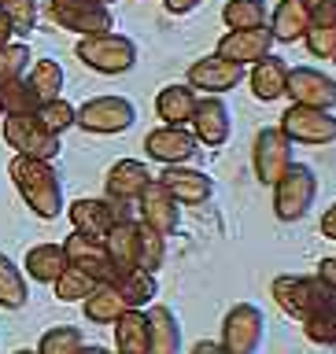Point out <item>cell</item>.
Returning a JSON list of instances; mask_svg holds the SVG:
<instances>
[{"label": "cell", "mask_w": 336, "mask_h": 354, "mask_svg": "<svg viewBox=\"0 0 336 354\" xmlns=\"http://www.w3.org/2000/svg\"><path fill=\"white\" fill-rule=\"evenodd\" d=\"M11 181H15L22 203H26L37 218L55 221L67 210L63 203V177L48 159H30V155H15L8 166Z\"/></svg>", "instance_id": "6da1fadb"}, {"label": "cell", "mask_w": 336, "mask_h": 354, "mask_svg": "<svg viewBox=\"0 0 336 354\" xmlns=\"http://www.w3.org/2000/svg\"><path fill=\"white\" fill-rule=\"evenodd\" d=\"M78 59L96 74H130L137 66V41L126 33H96V37H82L78 41Z\"/></svg>", "instance_id": "7a4b0ae2"}, {"label": "cell", "mask_w": 336, "mask_h": 354, "mask_svg": "<svg viewBox=\"0 0 336 354\" xmlns=\"http://www.w3.org/2000/svg\"><path fill=\"white\" fill-rule=\"evenodd\" d=\"M318 199V174L307 162H292L274 185V214L281 221H299Z\"/></svg>", "instance_id": "3957f363"}, {"label": "cell", "mask_w": 336, "mask_h": 354, "mask_svg": "<svg viewBox=\"0 0 336 354\" xmlns=\"http://www.w3.org/2000/svg\"><path fill=\"white\" fill-rule=\"evenodd\" d=\"M44 11L55 26L78 37H96V33H111L115 15L111 4H96V0H44Z\"/></svg>", "instance_id": "277c9868"}, {"label": "cell", "mask_w": 336, "mask_h": 354, "mask_svg": "<svg viewBox=\"0 0 336 354\" xmlns=\"http://www.w3.org/2000/svg\"><path fill=\"white\" fill-rule=\"evenodd\" d=\"M0 129H4V140L15 155H30V159H48L52 162L55 155L63 151L60 137L44 129L37 115H4Z\"/></svg>", "instance_id": "5b68a950"}, {"label": "cell", "mask_w": 336, "mask_h": 354, "mask_svg": "<svg viewBox=\"0 0 336 354\" xmlns=\"http://www.w3.org/2000/svg\"><path fill=\"white\" fill-rule=\"evenodd\" d=\"M133 122H137V107H133V100L126 96H93L85 100L82 107H78V129L85 133H104V137H111V133H126Z\"/></svg>", "instance_id": "8992f818"}, {"label": "cell", "mask_w": 336, "mask_h": 354, "mask_svg": "<svg viewBox=\"0 0 336 354\" xmlns=\"http://www.w3.org/2000/svg\"><path fill=\"white\" fill-rule=\"evenodd\" d=\"M263 336H266V317L251 303H237L222 321V347L229 354H255L263 347Z\"/></svg>", "instance_id": "52a82bcc"}, {"label": "cell", "mask_w": 336, "mask_h": 354, "mask_svg": "<svg viewBox=\"0 0 336 354\" xmlns=\"http://www.w3.org/2000/svg\"><path fill=\"white\" fill-rule=\"evenodd\" d=\"M281 129L292 144H333L336 140V115L326 107L292 104L281 115Z\"/></svg>", "instance_id": "ba28073f"}, {"label": "cell", "mask_w": 336, "mask_h": 354, "mask_svg": "<svg viewBox=\"0 0 336 354\" xmlns=\"http://www.w3.org/2000/svg\"><path fill=\"white\" fill-rule=\"evenodd\" d=\"M292 140L285 137L281 126H266L259 129V137H255V148H251V166H255V177H259L263 185H277V177H281L288 166H292Z\"/></svg>", "instance_id": "9c48e42d"}, {"label": "cell", "mask_w": 336, "mask_h": 354, "mask_svg": "<svg viewBox=\"0 0 336 354\" xmlns=\"http://www.w3.org/2000/svg\"><path fill=\"white\" fill-rule=\"evenodd\" d=\"M274 299L292 317L307 321L315 310H321L329 299H336V292H329L318 277H315V281H310V277H277V281H274Z\"/></svg>", "instance_id": "30bf717a"}, {"label": "cell", "mask_w": 336, "mask_h": 354, "mask_svg": "<svg viewBox=\"0 0 336 354\" xmlns=\"http://www.w3.org/2000/svg\"><path fill=\"white\" fill-rule=\"evenodd\" d=\"M285 96L292 104H307V107H336V82L318 71V66H288V85H285Z\"/></svg>", "instance_id": "8fae6325"}, {"label": "cell", "mask_w": 336, "mask_h": 354, "mask_svg": "<svg viewBox=\"0 0 336 354\" xmlns=\"http://www.w3.org/2000/svg\"><path fill=\"white\" fill-rule=\"evenodd\" d=\"M196 140L207 144V148H222L229 137H233V111L222 96H200L196 100V111L188 118Z\"/></svg>", "instance_id": "7c38bea8"}, {"label": "cell", "mask_w": 336, "mask_h": 354, "mask_svg": "<svg viewBox=\"0 0 336 354\" xmlns=\"http://www.w3.org/2000/svg\"><path fill=\"white\" fill-rule=\"evenodd\" d=\"M63 251H67V266H74V270L89 273L93 281H111V277L118 273V266L111 262V254L104 248V240L96 236H85V232H71V236L63 240Z\"/></svg>", "instance_id": "4fadbf2b"}, {"label": "cell", "mask_w": 336, "mask_h": 354, "mask_svg": "<svg viewBox=\"0 0 336 354\" xmlns=\"http://www.w3.org/2000/svg\"><path fill=\"white\" fill-rule=\"evenodd\" d=\"M144 151L163 166H182V162H193V155L200 151V140L188 126H159L144 137Z\"/></svg>", "instance_id": "5bb4252c"}, {"label": "cell", "mask_w": 336, "mask_h": 354, "mask_svg": "<svg viewBox=\"0 0 336 354\" xmlns=\"http://www.w3.org/2000/svg\"><path fill=\"white\" fill-rule=\"evenodd\" d=\"M63 214L71 218V229L74 232H85V236H96V240H104L107 232L115 229L122 218H126L118 210L115 199H74Z\"/></svg>", "instance_id": "9a60e30c"}, {"label": "cell", "mask_w": 336, "mask_h": 354, "mask_svg": "<svg viewBox=\"0 0 336 354\" xmlns=\"http://www.w3.org/2000/svg\"><path fill=\"white\" fill-rule=\"evenodd\" d=\"M137 207H141L144 225H152L155 232H163V236H174L177 225H182V203L166 192V185L159 181V177L137 196Z\"/></svg>", "instance_id": "2e32d148"}, {"label": "cell", "mask_w": 336, "mask_h": 354, "mask_svg": "<svg viewBox=\"0 0 336 354\" xmlns=\"http://www.w3.org/2000/svg\"><path fill=\"white\" fill-rule=\"evenodd\" d=\"M274 30L270 26H255V30H229V33H222V41H218V55L222 59H229V63H240V66H248V63H259L263 55H270L274 52Z\"/></svg>", "instance_id": "e0dca14e"}, {"label": "cell", "mask_w": 336, "mask_h": 354, "mask_svg": "<svg viewBox=\"0 0 336 354\" xmlns=\"http://www.w3.org/2000/svg\"><path fill=\"white\" fill-rule=\"evenodd\" d=\"M244 82V66L240 63H229L222 59V55H204V59H196L193 66H188V85L196 88V93H229V88H237Z\"/></svg>", "instance_id": "ac0fdd59"}, {"label": "cell", "mask_w": 336, "mask_h": 354, "mask_svg": "<svg viewBox=\"0 0 336 354\" xmlns=\"http://www.w3.org/2000/svg\"><path fill=\"white\" fill-rule=\"evenodd\" d=\"M159 181L166 185V192H170L182 207H204L211 196H215V181H211V174L204 170H193L188 162L182 166H163V177Z\"/></svg>", "instance_id": "d6986e66"}, {"label": "cell", "mask_w": 336, "mask_h": 354, "mask_svg": "<svg viewBox=\"0 0 336 354\" xmlns=\"http://www.w3.org/2000/svg\"><path fill=\"white\" fill-rule=\"evenodd\" d=\"M152 181H155V177H152V170H148V162H141V159H118V162L107 170L104 188H107V196L115 199V203H137V196H141Z\"/></svg>", "instance_id": "ffe728a7"}, {"label": "cell", "mask_w": 336, "mask_h": 354, "mask_svg": "<svg viewBox=\"0 0 336 354\" xmlns=\"http://www.w3.org/2000/svg\"><path fill=\"white\" fill-rule=\"evenodd\" d=\"M196 88L188 82H174V85H163L159 93H155V115H159L166 126H188V118H193L196 111Z\"/></svg>", "instance_id": "44dd1931"}, {"label": "cell", "mask_w": 336, "mask_h": 354, "mask_svg": "<svg viewBox=\"0 0 336 354\" xmlns=\"http://www.w3.org/2000/svg\"><path fill=\"white\" fill-rule=\"evenodd\" d=\"M285 85H288V63L281 55H263L259 63H251V93L255 100L263 104H274V100L285 96Z\"/></svg>", "instance_id": "7402d4cb"}, {"label": "cell", "mask_w": 336, "mask_h": 354, "mask_svg": "<svg viewBox=\"0 0 336 354\" xmlns=\"http://www.w3.org/2000/svg\"><path fill=\"white\" fill-rule=\"evenodd\" d=\"M182 351V325L170 306L148 310V354H177Z\"/></svg>", "instance_id": "603a6c76"}, {"label": "cell", "mask_w": 336, "mask_h": 354, "mask_svg": "<svg viewBox=\"0 0 336 354\" xmlns=\"http://www.w3.org/2000/svg\"><path fill=\"white\" fill-rule=\"evenodd\" d=\"M115 351L118 354H148V310L130 306L115 321Z\"/></svg>", "instance_id": "cb8c5ba5"}, {"label": "cell", "mask_w": 336, "mask_h": 354, "mask_svg": "<svg viewBox=\"0 0 336 354\" xmlns=\"http://www.w3.org/2000/svg\"><path fill=\"white\" fill-rule=\"evenodd\" d=\"M307 26H310V11L303 0H277V8L270 11V30L277 41H285V44L303 41Z\"/></svg>", "instance_id": "d4e9b609"}, {"label": "cell", "mask_w": 336, "mask_h": 354, "mask_svg": "<svg viewBox=\"0 0 336 354\" xmlns=\"http://www.w3.org/2000/svg\"><path fill=\"white\" fill-rule=\"evenodd\" d=\"M137 243H141V221H133V218H122L104 236V248L118 270H133L137 266Z\"/></svg>", "instance_id": "484cf974"}, {"label": "cell", "mask_w": 336, "mask_h": 354, "mask_svg": "<svg viewBox=\"0 0 336 354\" xmlns=\"http://www.w3.org/2000/svg\"><path fill=\"white\" fill-rule=\"evenodd\" d=\"M22 270H26V277H33V281H41V284H55V277L67 270L63 243H37V248H30Z\"/></svg>", "instance_id": "4316f807"}, {"label": "cell", "mask_w": 336, "mask_h": 354, "mask_svg": "<svg viewBox=\"0 0 336 354\" xmlns=\"http://www.w3.org/2000/svg\"><path fill=\"white\" fill-rule=\"evenodd\" d=\"M82 303H85V317L96 321V325H115L118 314H126V310H130L126 299L118 295V288L111 281H100L93 292L82 299Z\"/></svg>", "instance_id": "83f0119b"}, {"label": "cell", "mask_w": 336, "mask_h": 354, "mask_svg": "<svg viewBox=\"0 0 336 354\" xmlns=\"http://www.w3.org/2000/svg\"><path fill=\"white\" fill-rule=\"evenodd\" d=\"M111 284L118 288V295L126 299V306H148L152 299H155V292H159V284H155V273H148V270H118L115 277H111Z\"/></svg>", "instance_id": "f1b7e54d"}, {"label": "cell", "mask_w": 336, "mask_h": 354, "mask_svg": "<svg viewBox=\"0 0 336 354\" xmlns=\"http://www.w3.org/2000/svg\"><path fill=\"white\" fill-rule=\"evenodd\" d=\"M30 303V284H26V273L15 266V259H8L0 251V306L4 310H22Z\"/></svg>", "instance_id": "f546056e"}, {"label": "cell", "mask_w": 336, "mask_h": 354, "mask_svg": "<svg viewBox=\"0 0 336 354\" xmlns=\"http://www.w3.org/2000/svg\"><path fill=\"white\" fill-rule=\"evenodd\" d=\"M26 82H30V88L41 96V104L44 100H55L63 93V85H67V74H63V66L55 63V59H33L30 63V71H26Z\"/></svg>", "instance_id": "4dcf8cb0"}, {"label": "cell", "mask_w": 336, "mask_h": 354, "mask_svg": "<svg viewBox=\"0 0 336 354\" xmlns=\"http://www.w3.org/2000/svg\"><path fill=\"white\" fill-rule=\"evenodd\" d=\"M229 30H255V26H270V4L266 0H229L222 8Z\"/></svg>", "instance_id": "1f68e13d"}, {"label": "cell", "mask_w": 336, "mask_h": 354, "mask_svg": "<svg viewBox=\"0 0 336 354\" xmlns=\"http://www.w3.org/2000/svg\"><path fill=\"white\" fill-rule=\"evenodd\" d=\"M37 107H41V96L30 88L26 77L0 85V111L4 115H37Z\"/></svg>", "instance_id": "d6a6232c"}, {"label": "cell", "mask_w": 336, "mask_h": 354, "mask_svg": "<svg viewBox=\"0 0 336 354\" xmlns=\"http://www.w3.org/2000/svg\"><path fill=\"white\" fill-rule=\"evenodd\" d=\"M37 118H41V126L55 133V137H63L67 129L78 122V107L71 104V100H63V96H55V100H44V104L37 107Z\"/></svg>", "instance_id": "836d02e7"}, {"label": "cell", "mask_w": 336, "mask_h": 354, "mask_svg": "<svg viewBox=\"0 0 336 354\" xmlns=\"http://www.w3.org/2000/svg\"><path fill=\"white\" fill-rule=\"evenodd\" d=\"M33 63V52L26 41H8L4 48H0V85L15 82V77H26Z\"/></svg>", "instance_id": "e575fe53"}, {"label": "cell", "mask_w": 336, "mask_h": 354, "mask_svg": "<svg viewBox=\"0 0 336 354\" xmlns=\"http://www.w3.org/2000/svg\"><path fill=\"white\" fill-rule=\"evenodd\" d=\"M163 259H166V236L155 232L152 225L141 221V243H137V270H163Z\"/></svg>", "instance_id": "d590c367"}, {"label": "cell", "mask_w": 336, "mask_h": 354, "mask_svg": "<svg viewBox=\"0 0 336 354\" xmlns=\"http://www.w3.org/2000/svg\"><path fill=\"white\" fill-rule=\"evenodd\" d=\"M82 343H85L82 328H74V325H55V328H48V332L41 336L37 354H78V351H82Z\"/></svg>", "instance_id": "8d00e7d4"}, {"label": "cell", "mask_w": 336, "mask_h": 354, "mask_svg": "<svg viewBox=\"0 0 336 354\" xmlns=\"http://www.w3.org/2000/svg\"><path fill=\"white\" fill-rule=\"evenodd\" d=\"M52 288H55V299H60V303H82V299L96 288V281H93L89 273L74 270V266H67V270L55 277Z\"/></svg>", "instance_id": "74e56055"}, {"label": "cell", "mask_w": 336, "mask_h": 354, "mask_svg": "<svg viewBox=\"0 0 336 354\" xmlns=\"http://www.w3.org/2000/svg\"><path fill=\"white\" fill-rule=\"evenodd\" d=\"M303 41L315 59H333L336 55V22H310Z\"/></svg>", "instance_id": "f35d334b"}, {"label": "cell", "mask_w": 336, "mask_h": 354, "mask_svg": "<svg viewBox=\"0 0 336 354\" xmlns=\"http://www.w3.org/2000/svg\"><path fill=\"white\" fill-rule=\"evenodd\" d=\"M0 8L15 22V33H30L41 19V0H0Z\"/></svg>", "instance_id": "ab89813d"}, {"label": "cell", "mask_w": 336, "mask_h": 354, "mask_svg": "<svg viewBox=\"0 0 336 354\" xmlns=\"http://www.w3.org/2000/svg\"><path fill=\"white\" fill-rule=\"evenodd\" d=\"M318 281L329 288V292H336V259H326L318 266Z\"/></svg>", "instance_id": "60d3db41"}, {"label": "cell", "mask_w": 336, "mask_h": 354, "mask_svg": "<svg viewBox=\"0 0 336 354\" xmlns=\"http://www.w3.org/2000/svg\"><path fill=\"white\" fill-rule=\"evenodd\" d=\"M204 0H163V8L170 11V15H188V11H196Z\"/></svg>", "instance_id": "b9f144b4"}, {"label": "cell", "mask_w": 336, "mask_h": 354, "mask_svg": "<svg viewBox=\"0 0 336 354\" xmlns=\"http://www.w3.org/2000/svg\"><path fill=\"white\" fill-rule=\"evenodd\" d=\"M8 41H15V22L8 19V11L0 8V48H4Z\"/></svg>", "instance_id": "7bdbcfd3"}, {"label": "cell", "mask_w": 336, "mask_h": 354, "mask_svg": "<svg viewBox=\"0 0 336 354\" xmlns=\"http://www.w3.org/2000/svg\"><path fill=\"white\" fill-rule=\"evenodd\" d=\"M193 354H229L222 343H215V339H200L196 347H193Z\"/></svg>", "instance_id": "ee69618b"}, {"label": "cell", "mask_w": 336, "mask_h": 354, "mask_svg": "<svg viewBox=\"0 0 336 354\" xmlns=\"http://www.w3.org/2000/svg\"><path fill=\"white\" fill-rule=\"evenodd\" d=\"M321 232H326L329 240H336V203L326 210V218H321Z\"/></svg>", "instance_id": "f6af8a7d"}, {"label": "cell", "mask_w": 336, "mask_h": 354, "mask_svg": "<svg viewBox=\"0 0 336 354\" xmlns=\"http://www.w3.org/2000/svg\"><path fill=\"white\" fill-rule=\"evenodd\" d=\"M78 354H118V351H104V347H96V343H82Z\"/></svg>", "instance_id": "bcb514c9"}, {"label": "cell", "mask_w": 336, "mask_h": 354, "mask_svg": "<svg viewBox=\"0 0 336 354\" xmlns=\"http://www.w3.org/2000/svg\"><path fill=\"white\" fill-rule=\"evenodd\" d=\"M307 4V11H315V8H321V4H329V0H303Z\"/></svg>", "instance_id": "7dc6e473"}, {"label": "cell", "mask_w": 336, "mask_h": 354, "mask_svg": "<svg viewBox=\"0 0 336 354\" xmlns=\"http://www.w3.org/2000/svg\"><path fill=\"white\" fill-rule=\"evenodd\" d=\"M96 4H115V0H96Z\"/></svg>", "instance_id": "c3c4849f"}, {"label": "cell", "mask_w": 336, "mask_h": 354, "mask_svg": "<svg viewBox=\"0 0 336 354\" xmlns=\"http://www.w3.org/2000/svg\"><path fill=\"white\" fill-rule=\"evenodd\" d=\"M15 354H37V351H15Z\"/></svg>", "instance_id": "681fc988"}, {"label": "cell", "mask_w": 336, "mask_h": 354, "mask_svg": "<svg viewBox=\"0 0 336 354\" xmlns=\"http://www.w3.org/2000/svg\"><path fill=\"white\" fill-rule=\"evenodd\" d=\"M0 122H4V111H0Z\"/></svg>", "instance_id": "f907efd6"}, {"label": "cell", "mask_w": 336, "mask_h": 354, "mask_svg": "<svg viewBox=\"0 0 336 354\" xmlns=\"http://www.w3.org/2000/svg\"><path fill=\"white\" fill-rule=\"evenodd\" d=\"M333 63H336V55H333Z\"/></svg>", "instance_id": "816d5d0a"}]
</instances>
